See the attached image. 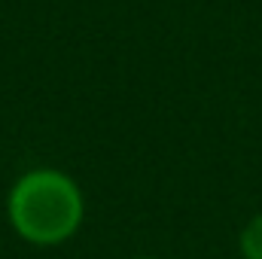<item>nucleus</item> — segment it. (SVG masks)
<instances>
[{
	"label": "nucleus",
	"instance_id": "f257e3e1",
	"mask_svg": "<svg viewBox=\"0 0 262 259\" xmlns=\"http://www.w3.org/2000/svg\"><path fill=\"white\" fill-rule=\"evenodd\" d=\"M6 213L18 238L37 247H55L76 235L85 204L79 186L64 171L34 168L12 183Z\"/></svg>",
	"mask_w": 262,
	"mask_h": 259
},
{
	"label": "nucleus",
	"instance_id": "f03ea898",
	"mask_svg": "<svg viewBox=\"0 0 262 259\" xmlns=\"http://www.w3.org/2000/svg\"><path fill=\"white\" fill-rule=\"evenodd\" d=\"M238 247H241V256L244 259H262V213H256V217L241 229Z\"/></svg>",
	"mask_w": 262,
	"mask_h": 259
},
{
	"label": "nucleus",
	"instance_id": "7ed1b4c3",
	"mask_svg": "<svg viewBox=\"0 0 262 259\" xmlns=\"http://www.w3.org/2000/svg\"><path fill=\"white\" fill-rule=\"evenodd\" d=\"M134 259H152V256H134Z\"/></svg>",
	"mask_w": 262,
	"mask_h": 259
}]
</instances>
